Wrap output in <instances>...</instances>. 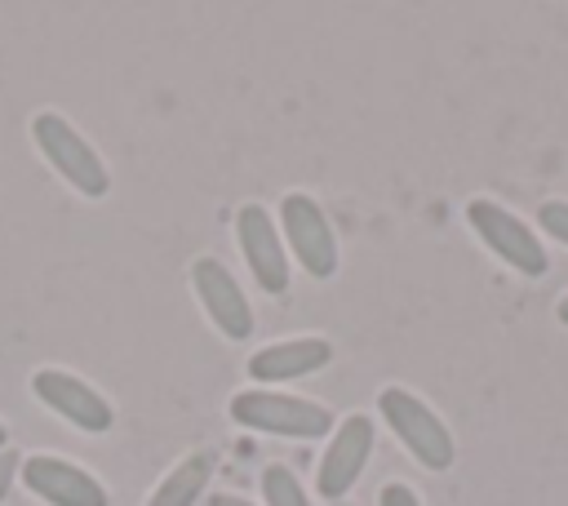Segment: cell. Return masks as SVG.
<instances>
[{
	"label": "cell",
	"instance_id": "obj_1",
	"mask_svg": "<svg viewBox=\"0 0 568 506\" xmlns=\"http://www.w3.org/2000/svg\"><path fill=\"white\" fill-rule=\"evenodd\" d=\"M27 129H31L36 151L44 155V164H49L71 191H80V195H89V200H98V195L111 191V173H106L102 155L93 151V142H89L67 115H58V111H36Z\"/></svg>",
	"mask_w": 568,
	"mask_h": 506
},
{
	"label": "cell",
	"instance_id": "obj_2",
	"mask_svg": "<svg viewBox=\"0 0 568 506\" xmlns=\"http://www.w3.org/2000/svg\"><path fill=\"white\" fill-rule=\"evenodd\" d=\"M377 413L386 417L390 435L413 453V462H422L426 470H448L453 457H457V444H453V431L439 422V413L404 391V386H382L377 391Z\"/></svg>",
	"mask_w": 568,
	"mask_h": 506
},
{
	"label": "cell",
	"instance_id": "obj_3",
	"mask_svg": "<svg viewBox=\"0 0 568 506\" xmlns=\"http://www.w3.org/2000/svg\"><path fill=\"white\" fill-rule=\"evenodd\" d=\"M231 417L248 431H266V435H284V439H320L333 431V413L324 404L288 395V391H271V386L235 391Z\"/></svg>",
	"mask_w": 568,
	"mask_h": 506
},
{
	"label": "cell",
	"instance_id": "obj_4",
	"mask_svg": "<svg viewBox=\"0 0 568 506\" xmlns=\"http://www.w3.org/2000/svg\"><path fill=\"white\" fill-rule=\"evenodd\" d=\"M280 240L293 249V257L302 262L306 275L328 280L337 271V235H333L315 195L284 191V200H280Z\"/></svg>",
	"mask_w": 568,
	"mask_h": 506
},
{
	"label": "cell",
	"instance_id": "obj_5",
	"mask_svg": "<svg viewBox=\"0 0 568 506\" xmlns=\"http://www.w3.org/2000/svg\"><path fill=\"white\" fill-rule=\"evenodd\" d=\"M466 222H470V231L484 240V249H493L510 271H519V275H541L546 271V249H541V240L532 235V226L528 222H519L510 209H501L497 200H470L466 204Z\"/></svg>",
	"mask_w": 568,
	"mask_h": 506
},
{
	"label": "cell",
	"instance_id": "obj_6",
	"mask_svg": "<svg viewBox=\"0 0 568 506\" xmlns=\"http://www.w3.org/2000/svg\"><path fill=\"white\" fill-rule=\"evenodd\" d=\"M31 395H36L49 413H58L62 422H71V426L84 431V435H102V431H111V422H115L111 399H106L98 386H89L84 377H75L71 368H36V373H31Z\"/></svg>",
	"mask_w": 568,
	"mask_h": 506
},
{
	"label": "cell",
	"instance_id": "obj_7",
	"mask_svg": "<svg viewBox=\"0 0 568 506\" xmlns=\"http://www.w3.org/2000/svg\"><path fill=\"white\" fill-rule=\"evenodd\" d=\"M235 244H240V257L262 293H271V297L288 293V253H284L275 217L257 200H244L235 209Z\"/></svg>",
	"mask_w": 568,
	"mask_h": 506
},
{
	"label": "cell",
	"instance_id": "obj_8",
	"mask_svg": "<svg viewBox=\"0 0 568 506\" xmlns=\"http://www.w3.org/2000/svg\"><path fill=\"white\" fill-rule=\"evenodd\" d=\"M18 475H22L27 493L49 502V506H111L106 484L93 470H84L80 462H67V457L31 453V457H22Z\"/></svg>",
	"mask_w": 568,
	"mask_h": 506
},
{
	"label": "cell",
	"instance_id": "obj_9",
	"mask_svg": "<svg viewBox=\"0 0 568 506\" xmlns=\"http://www.w3.org/2000/svg\"><path fill=\"white\" fill-rule=\"evenodd\" d=\"M191 289L204 306V315L213 320V328L231 342H244L253 333V306L240 289V280L226 271V262H217L213 253H200L191 262Z\"/></svg>",
	"mask_w": 568,
	"mask_h": 506
},
{
	"label": "cell",
	"instance_id": "obj_10",
	"mask_svg": "<svg viewBox=\"0 0 568 506\" xmlns=\"http://www.w3.org/2000/svg\"><path fill=\"white\" fill-rule=\"evenodd\" d=\"M368 453H373V422L364 413L342 417L337 431H333V439H328V448H324V457H320V466H315L320 497L342 502L355 488L359 470L368 466Z\"/></svg>",
	"mask_w": 568,
	"mask_h": 506
},
{
	"label": "cell",
	"instance_id": "obj_11",
	"mask_svg": "<svg viewBox=\"0 0 568 506\" xmlns=\"http://www.w3.org/2000/svg\"><path fill=\"white\" fill-rule=\"evenodd\" d=\"M328 360H333V342L328 337H315V333H302V337L266 342L262 351H253L248 355V377L262 382V386H275V382L306 377V373L324 368Z\"/></svg>",
	"mask_w": 568,
	"mask_h": 506
},
{
	"label": "cell",
	"instance_id": "obj_12",
	"mask_svg": "<svg viewBox=\"0 0 568 506\" xmlns=\"http://www.w3.org/2000/svg\"><path fill=\"white\" fill-rule=\"evenodd\" d=\"M209 479H213V453L209 448H195L178 466H169L160 475V484L151 488L146 506H195L200 493L209 488Z\"/></svg>",
	"mask_w": 568,
	"mask_h": 506
},
{
	"label": "cell",
	"instance_id": "obj_13",
	"mask_svg": "<svg viewBox=\"0 0 568 506\" xmlns=\"http://www.w3.org/2000/svg\"><path fill=\"white\" fill-rule=\"evenodd\" d=\"M262 497H266V506H311L306 488L297 484V475L284 462L262 466Z\"/></svg>",
	"mask_w": 568,
	"mask_h": 506
},
{
	"label": "cell",
	"instance_id": "obj_14",
	"mask_svg": "<svg viewBox=\"0 0 568 506\" xmlns=\"http://www.w3.org/2000/svg\"><path fill=\"white\" fill-rule=\"evenodd\" d=\"M537 222H541L546 235H555L559 244H568V200H546L537 209Z\"/></svg>",
	"mask_w": 568,
	"mask_h": 506
},
{
	"label": "cell",
	"instance_id": "obj_15",
	"mask_svg": "<svg viewBox=\"0 0 568 506\" xmlns=\"http://www.w3.org/2000/svg\"><path fill=\"white\" fill-rule=\"evenodd\" d=\"M377 506H422V502H417V493H413L408 484L390 479V484H382V493H377Z\"/></svg>",
	"mask_w": 568,
	"mask_h": 506
},
{
	"label": "cell",
	"instance_id": "obj_16",
	"mask_svg": "<svg viewBox=\"0 0 568 506\" xmlns=\"http://www.w3.org/2000/svg\"><path fill=\"white\" fill-rule=\"evenodd\" d=\"M18 466H22V457L13 448H0V506H4V497L13 488V479H18Z\"/></svg>",
	"mask_w": 568,
	"mask_h": 506
},
{
	"label": "cell",
	"instance_id": "obj_17",
	"mask_svg": "<svg viewBox=\"0 0 568 506\" xmlns=\"http://www.w3.org/2000/svg\"><path fill=\"white\" fill-rule=\"evenodd\" d=\"M209 506H253V502L248 497H235V493H213Z\"/></svg>",
	"mask_w": 568,
	"mask_h": 506
},
{
	"label": "cell",
	"instance_id": "obj_18",
	"mask_svg": "<svg viewBox=\"0 0 568 506\" xmlns=\"http://www.w3.org/2000/svg\"><path fill=\"white\" fill-rule=\"evenodd\" d=\"M0 448H9V426L0 422Z\"/></svg>",
	"mask_w": 568,
	"mask_h": 506
},
{
	"label": "cell",
	"instance_id": "obj_19",
	"mask_svg": "<svg viewBox=\"0 0 568 506\" xmlns=\"http://www.w3.org/2000/svg\"><path fill=\"white\" fill-rule=\"evenodd\" d=\"M559 324H568V297L559 302Z\"/></svg>",
	"mask_w": 568,
	"mask_h": 506
},
{
	"label": "cell",
	"instance_id": "obj_20",
	"mask_svg": "<svg viewBox=\"0 0 568 506\" xmlns=\"http://www.w3.org/2000/svg\"><path fill=\"white\" fill-rule=\"evenodd\" d=\"M333 506H351V502H346V497H342V502H333Z\"/></svg>",
	"mask_w": 568,
	"mask_h": 506
}]
</instances>
